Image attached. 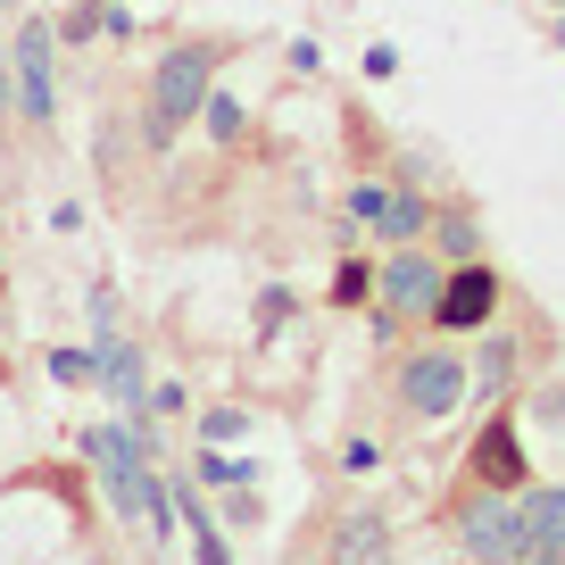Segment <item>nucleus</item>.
<instances>
[{
	"mask_svg": "<svg viewBox=\"0 0 565 565\" xmlns=\"http://www.w3.org/2000/svg\"><path fill=\"white\" fill-rule=\"evenodd\" d=\"M548 42H557V51H565V25H548Z\"/></svg>",
	"mask_w": 565,
	"mask_h": 565,
	"instance_id": "412c9836",
	"label": "nucleus"
},
{
	"mask_svg": "<svg viewBox=\"0 0 565 565\" xmlns=\"http://www.w3.org/2000/svg\"><path fill=\"white\" fill-rule=\"evenodd\" d=\"M9 100H18V75H9V58H0V108H9Z\"/></svg>",
	"mask_w": 565,
	"mask_h": 565,
	"instance_id": "aec40b11",
	"label": "nucleus"
},
{
	"mask_svg": "<svg viewBox=\"0 0 565 565\" xmlns=\"http://www.w3.org/2000/svg\"><path fill=\"white\" fill-rule=\"evenodd\" d=\"M216 42H183V51L159 58V75H150V141H175V125L192 117V108H209V84H216Z\"/></svg>",
	"mask_w": 565,
	"mask_h": 565,
	"instance_id": "f03ea898",
	"label": "nucleus"
},
{
	"mask_svg": "<svg viewBox=\"0 0 565 565\" xmlns=\"http://www.w3.org/2000/svg\"><path fill=\"white\" fill-rule=\"evenodd\" d=\"M399 399L416 407L424 424L458 416V399H466V358H449V350H416V358L399 366Z\"/></svg>",
	"mask_w": 565,
	"mask_h": 565,
	"instance_id": "20e7f679",
	"label": "nucleus"
},
{
	"mask_svg": "<svg viewBox=\"0 0 565 565\" xmlns=\"http://www.w3.org/2000/svg\"><path fill=\"white\" fill-rule=\"evenodd\" d=\"M475 475L491 482V491H515V482H524V449H515V433H508V424H491V433H482Z\"/></svg>",
	"mask_w": 565,
	"mask_h": 565,
	"instance_id": "9b49d317",
	"label": "nucleus"
},
{
	"mask_svg": "<svg viewBox=\"0 0 565 565\" xmlns=\"http://www.w3.org/2000/svg\"><path fill=\"white\" fill-rule=\"evenodd\" d=\"M366 291H374V275L350 258V266H341V282H333V300H366Z\"/></svg>",
	"mask_w": 565,
	"mask_h": 565,
	"instance_id": "f3484780",
	"label": "nucleus"
},
{
	"mask_svg": "<svg viewBox=\"0 0 565 565\" xmlns=\"http://www.w3.org/2000/svg\"><path fill=\"white\" fill-rule=\"evenodd\" d=\"M200 475H209V482H249V466L242 458H200Z\"/></svg>",
	"mask_w": 565,
	"mask_h": 565,
	"instance_id": "6ab92c4d",
	"label": "nucleus"
},
{
	"mask_svg": "<svg viewBox=\"0 0 565 565\" xmlns=\"http://www.w3.org/2000/svg\"><path fill=\"white\" fill-rule=\"evenodd\" d=\"M51 374L58 383H92V350H51Z\"/></svg>",
	"mask_w": 565,
	"mask_h": 565,
	"instance_id": "2eb2a0df",
	"label": "nucleus"
},
{
	"mask_svg": "<svg viewBox=\"0 0 565 565\" xmlns=\"http://www.w3.org/2000/svg\"><path fill=\"white\" fill-rule=\"evenodd\" d=\"M508 366H515V350H508V341H491V350H482V383L499 391V383H508Z\"/></svg>",
	"mask_w": 565,
	"mask_h": 565,
	"instance_id": "a211bd4d",
	"label": "nucleus"
},
{
	"mask_svg": "<svg viewBox=\"0 0 565 565\" xmlns=\"http://www.w3.org/2000/svg\"><path fill=\"white\" fill-rule=\"evenodd\" d=\"M333 557L341 565H383L391 557V524H383V515H350L341 541H333Z\"/></svg>",
	"mask_w": 565,
	"mask_h": 565,
	"instance_id": "f8f14e48",
	"label": "nucleus"
},
{
	"mask_svg": "<svg viewBox=\"0 0 565 565\" xmlns=\"http://www.w3.org/2000/svg\"><path fill=\"white\" fill-rule=\"evenodd\" d=\"M175 508H183V524H192V557H200V565H233V557H225V532L200 515V499H192V491H175Z\"/></svg>",
	"mask_w": 565,
	"mask_h": 565,
	"instance_id": "ddd939ff",
	"label": "nucleus"
},
{
	"mask_svg": "<svg viewBox=\"0 0 565 565\" xmlns=\"http://www.w3.org/2000/svg\"><path fill=\"white\" fill-rule=\"evenodd\" d=\"M350 216H358V225H374L383 242H416V233H424V200L416 192H383V183H358Z\"/></svg>",
	"mask_w": 565,
	"mask_h": 565,
	"instance_id": "6e6552de",
	"label": "nucleus"
},
{
	"mask_svg": "<svg viewBox=\"0 0 565 565\" xmlns=\"http://www.w3.org/2000/svg\"><path fill=\"white\" fill-rule=\"evenodd\" d=\"M84 458L100 466V499L125 524H150V532L175 524V491L150 475V433H141V424H117V433H108V424H84Z\"/></svg>",
	"mask_w": 565,
	"mask_h": 565,
	"instance_id": "f257e3e1",
	"label": "nucleus"
},
{
	"mask_svg": "<svg viewBox=\"0 0 565 565\" xmlns=\"http://www.w3.org/2000/svg\"><path fill=\"white\" fill-rule=\"evenodd\" d=\"M458 541H466V557H475V565H532L524 499H508V491H482V499H466V515H458Z\"/></svg>",
	"mask_w": 565,
	"mask_h": 565,
	"instance_id": "7ed1b4c3",
	"label": "nucleus"
},
{
	"mask_svg": "<svg viewBox=\"0 0 565 565\" xmlns=\"http://www.w3.org/2000/svg\"><path fill=\"white\" fill-rule=\"evenodd\" d=\"M9 75H18V108L51 125V108H58V92H51V25H25V34H18Z\"/></svg>",
	"mask_w": 565,
	"mask_h": 565,
	"instance_id": "423d86ee",
	"label": "nucleus"
},
{
	"mask_svg": "<svg viewBox=\"0 0 565 565\" xmlns=\"http://www.w3.org/2000/svg\"><path fill=\"white\" fill-rule=\"evenodd\" d=\"M524 532H532V565H565V482L524 491Z\"/></svg>",
	"mask_w": 565,
	"mask_h": 565,
	"instance_id": "1a4fd4ad",
	"label": "nucleus"
},
{
	"mask_svg": "<svg viewBox=\"0 0 565 565\" xmlns=\"http://www.w3.org/2000/svg\"><path fill=\"white\" fill-rule=\"evenodd\" d=\"M209 134H216V141L242 134V100H233V92H209Z\"/></svg>",
	"mask_w": 565,
	"mask_h": 565,
	"instance_id": "4468645a",
	"label": "nucleus"
},
{
	"mask_svg": "<svg viewBox=\"0 0 565 565\" xmlns=\"http://www.w3.org/2000/svg\"><path fill=\"white\" fill-rule=\"evenodd\" d=\"M491 308H499V275H491V266H458V275H441V300H433V317H441L449 333L482 324Z\"/></svg>",
	"mask_w": 565,
	"mask_h": 565,
	"instance_id": "0eeeda50",
	"label": "nucleus"
},
{
	"mask_svg": "<svg viewBox=\"0 0 565 565\" xmlns=\"http://www.w3.org/2000/svg\"><path fill=\"white\" fill-rule=\"evenodd\" d=\"M557 9H565V0H557Z\"/></svg>",
	"mask_w": 565,
	"mask_h": 565,
	"instance_id": "4be33fe9",
	"label": "nucleus"
},
{
	"mask_svg": "<svg viewBox=\"0 0 565 565\" xmlns=\"http://www.w3.org/2000/svg\"><path fill=\"white\" fill-rule=\"evenodd\" d=\"M200 433H209V441H242V433H249V416H242V407H216V416L200 424Z\"/></svg>",
	"mask_w": 565,
	"mask_h": 565,
	"instance_id": "dca6fc26",
	"label": "nucleus"
},
{
	"mask_svg": "<svg viewBox=\"0 0 565 565\" xmlns=\"http://www.w3.org/2000/svg\"><path fill=\"white\" fill-rule=\"evenodd\" d=\"M374 291H383V308H391V317H416V308H433V300H441V266L424 258V249H399V258H383Z\"/></svg>",
	"mask_w": 565,
	"mask_h": 565,
	"instance_id": "39448f33",
	"label": "nucleus"
},
{
	"mask_svg": "<svg viewBox=\"0 0 565 565\" xmlns=\"http://www.w3.org/2000/svg\"><path fill=\"white\" fill-rule=\"evenodd\" d=\"M92 383H108L125 407H141V350H125V341L108 333L100 350H92Z\"/></svg>",
	"mask_w": 565,
	"mask_h": 565,
	"instance_id": "9d476101",
	"label": "nucleus"
}]
</instances>
